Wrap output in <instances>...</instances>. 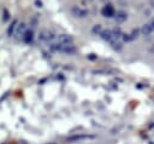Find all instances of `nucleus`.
I'll return each mask as SVG.
<instances>
[{"instance_id":"21","label":"nucleus","mask_w":154,"mask_h":144,"mask_svg":"<svg viewBox=\"0 0 154 144\" xmlns=\"http://www.w3.org/2000/svg\"><path fill=\"white\" fill-rule=\"evenodd\" d=\"M51 144H54V143H51Z\"/></svg>"},{"instance_id":"10","label":"nucleus","mask_w":154,"mask_h":144,"mask_svg":"<svg viewBox=\"0 0 154 144\" xmlns=\"http://www.w3.org/2000/svg\"><path fill=\"white\" fill-rule=\"evenodd\" d=\"M154 29L150 27V24L148 23V24H144L143 27H142V29H141V31H142V34L143 35H146V36H148V35H150L152 34V31H153Z\"/></svg>"},{"instance_id":"20","label":"nucleus","mask_w":154,"mask_h":144,"mask_svg":"<svg viewBox=\"0 0 154 144\" xmlns=\"http://www.w3.org/2000/svg\"><path fill=\"white\" fill-rule=\"evenodd\" d=\"M95 58H96L95 56H89V59H95Z\"/></svg>"},{"instance_id":"16","label":"nucleus","mask_w":154,"mask_h":144,"mask_svg":"<svg viewBox=\"0 0 154 144\" xmlns=\"http://www.w3.org/2000/svg\"><path fill=\"white\" fill-rule=\"evenodd\" d=\"M101 31H102V29H101V25L100 24L94 25V28H93V33L94 34H101Z\"/></svg>"},{"instance_id":"1","label":"nucleus","mask_w":154,"mask_h":144,"mask_svg":"<svg viewBox=\"0 0 154 144\" xmlns=\"http://www.w3.org/2000/svg\"><path fill=\"white\" fill-rule=\"evenodd\" d=\"M51 48L54 50V51L66 53V54H73L76 52V47L72 44H65V45H63V44H52Z\"/></svg>"},{"instance_id":"3","label":"nucleus","mask_w":154,"mask_h":144,"mask_svg":"<svg viewBox=\"0 0 154 144\" xmlns=\"http://www.w3.org/2000/svg\"><path fill=\"white\" fill-rule=\"evenodd\" d=\"M71 13L77 18H84V17L88 16V11L85 8H82V7H78V6H73L71 8Z\"/></svg>"},{"instance_id":"18","label":"nucleus","mask_w":154,"mask_h":144,"mask_svg":"<svg viewBox=\"0 0 154 144\" xmlns=\"http://www.w3.org/2000/svg\"><path fill=\"white\" fill-rule=\"evenodd\" d=\"M35 5H36V7H42V2L40 0H36L35 1Z\"/></svg>"},{"instance_id":"12","label":"nucleus","mask_w":154,"mask_h":144,"mask_svg":"<svg viewBox=\"0 0 154 144\" xmlns=\"http://www.w3.org/2000/svg\"><path fill=\"white\" fill-rule=\"evenodd\" d=\"M88 138H93V136H85V134H82V136H73V137H70L69 140H70V142H76V140L88 139Z\"/></svg>"},{"instance_id":"2","label":"nucleus","mask_w":154,"mask_h":144,"mask_svg":"<svg viewBox=\"0 0 154 144\" xmlns=\"http://www.w3.org/2000/svg\"><path fill=\"white\" fill-rule=\"evenodd\" d=\"M101 15L103 17H107V18H111V17H114L116 15V11H114V7L111 5V4H107L102 7L101 10Z\"/></svg>"},{"instance_id":"14","label":"nucleus","mask_w":154,"mask_h":144,"mask_svg":"<svg viewBox=\"0 0 154 144\" xmlns=\"http://www.w3.org/2000/svg\"><path fill=\"white\" fill-rule=\"evenodd\" d=\"M112 33H113V36H114L116 39L123 35V34H122V31H120V28H114V29L112 30Z\"/></svg>"},{"instance_id":"7","label":"nucleus","mask_w":154,"mask_h":144,"mask_svg":"<svg viewBox=\"0 0 154 144\" xmlns=\"http://www.w3.org/2000/svg\"><path fill=\"white\" fill-rule=\"evenodd\" d=\"M126 18H128V15H126L124 11H118V12H116V15H114V19H116V22H118V23L125 22Z\"/></svg>"},{"instance_id":"6","label":"nucleus","mask_w":154,"mask_h":144,"mask_svg":"<svg viewBox=\"0 0 154 144\" xmlns=\"http://www.w3.org/2000/svg\"><path fill=\"white\" fill-rule=\"evenodd\" d=\"M38 38H40L41 40H43V41H49V40H53V39H54V35H53V33H51V31H48V30H42V31L40 33Z\"/></svg>"},{"instance_id":"15","label":"nucleus","mask_w":154,"mask_h":144,"mask_svg":"<svg viewBox=\"0 0 154 144\" xmlns=\"http://www.w3.org/2000/svg\"><path fill=\"white\" fill-rule=\"evenodd\" d=\"M8 19H10V13H8L7 10H4L2 11V21L4 22H7Z\"/></svg>"},{"instance_id":"11","label":"nucleus","mask_w":154,"mask_h":144,"mask_svg":"<svg viewBox=\"0 0 154 144\" xmlns=\"http://www.w3.org/2000/svg\"><path fill=\"white\" fill-rule=\"evenodd\" d=\"M17 24H18V21H17V19H13V21H12V23L10 24L8 29H7V35H8V36L13 35V31H14V29L17 28Z\"/></svg>"},{"instance_id":"9","label":"nucleus","mask_w":154,"mask_h":144,"mask_svg":"<svg viewBox=\"0 0 154 144\" xmlns=\"http://www.w3.org/2000/svg\"><path fill=\"white\" fill-rule=\"evenodd\" d=\"M16 30H17V35H20V36H23V35H24V33L28 30V29H26V24H25L24 22H20V23H18V24H17V28H16Z\"/></svg>"},{"instance_id":"13","label":"nucleus","mask_w":154,"mask_h":144,"mask_svg":"<svg viewBox=\"0 0 154 144\" xmlns=\"http://www.w3.org/2000/svg\"><path fill=\"white\" fill-rule=\"evenodd\" d=\"M109 44H111V46H112L114 50H120V48H122V44H120L119 41H117V39H113Z\"/></svg>"},{"instance_id":"17","label":"nucleus","mask_w":154,"mask_h":144,"mask_svg":"<svg viewBox=\"0 0 154 144\" xmlns=\"http://www.w3.org/2000/svg\"><path fill=\"white\" fill-rule=\"evenodd\" d=\"M137 34H138V30L136 29V30H134L131 34H130V38H131V40H134L135 38H137Z\"/></svg>"},{"instance_id":"19","label":"nucleus","mask_w":154,"mask_h":144,"mask_svg":"<svg viewBox=\"0 0 154 144\" xmlns=\"http://www.w3.org/2000/svg\"><path fill=\"white\" fill-rule=\"evenodd\" d=\"M149 24H150V27H152V28H153V29H154V19H153V21H152V22H150V23H149Z\"/></svg>"},{"instance_id":"8","label":"nucleus","mask_w":154,"mask_h":144,"mask_svg":"<svg viewBox=\"0 0 154 144\" xmlns=\"http://www.w3.org/2000/svg\"><path fill=\"white\" fill-rule=\"evenodd\" d=\"M100 35H101V38H102L105 41H108V42H111L113 39H116V38L113 36V33H112L111 30H107V29H106V30H102Z\"/></svg>"},{"instance_id":"5","label":"nucleus","mask_w":154,"mask_h":144,"mask_svg":"<svg viewBox=\"0 0 154 144\" xmlns=\"http://www.w3.org/2000/svg\"><path fill=\"white\" fill-rule=\"evenodd\" d=\"M22 39H23V41H24L25 44H31L32 40H34V31H32L31 29H28V30L24 33V35L22 36Z\"/></svg>"},{"instance_id":"4","label":"nucleus","mask_w":154,"mask_h":144,"mask_svg":"<svg viewBox=\"0 0 154 144\" xmlns=\"http://www.w3.org/2000/svg\"><path fill=\"white\" fill-rule=\"evenodd\" d=\"M57 41H58V44L65 45V44H72L73 39H72V36H70L67 34H60L57 36Z\"/></svg>"}]
</instances>
